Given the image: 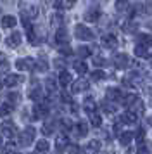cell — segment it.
Instances as JSON below:
<instances>
[{
    "mask_svg": "<svg viewBox=\"0 0 152 154\" xmlns=\"http://www.w3.org/2000/svg\"><path fill=\"white\" fill-rule=\"evenodd\" d=\"M0 130H2V135H4V137H7V139H11V140L17 135V126H16V123H12V121H4V123L0 125Z\"/></svg>",
    "mask_w": 152,
    "mask_h": 154,
    "instance_id": "cell-1",
    "label": "cell"
},
{
    "mask_svg": "<svg viewBox=\"0 0 152 154\" xmlns=\"http://www.w3.org/2000/svg\"><path fill=\"white\" fill-rule=\"evenodd\" d=\"M74 35H76V38H80V40H93V31L90 28H87L85 24H76Z\"/></svg>",
    "mask_w": 152,
    "mask_h": 154,
    "instance_id": "cell-2",
    "label": "cell"
},
{
    "mask_svg": "<svg viewBox=\"0 0 152 154\" xmlns=\"http://www.w3.org/2000/svg\"><path fill=\"white\" fill-rule=\"evenodd\" d=\"M33 139H35V128H33V126H26V128H24V132L21 133L19 144H21V146H24V147H28V146H31V144H33Z\"/></svg>",
    "mask_w": 152,
    "mask_h": 154,
    "instance_id": "cell-3",
    "label": "cell"
},
{
    "mask_svg": "<svg viewBox=\"0 0 152 154\" xmlns=\"http://www.w3.org/2000/svg\"><path fill=\"white\" fill-rule=\"evenodd\" d=\"M35 66H36V61L31 59V57H26V59H17L16 61V68L21 71H33Z\"/></svg>",
    "mask_w": 152,
    "mask_h": 154,
    "instance_id": "cell-4",
    "label": "cell"
},
{
    "mask_svg": "<svg viewBox=\"0 0 152 154\" xmlns=\"http://www.w3.org/2000/svg\"><path fill=\"white\" fill-rule=\"evenodd\" d=\"M47 114H48V106L47 104H43V102L35 104V107H33V118L35 119H41V118H45Z\"/></svg>",
    "mask_w": 152,
    "mask_h": 154,
    "instance_id": "cell-5",
    "label": "cell"
},
{
    "mask_svg": "<svg viewBox=\"0 0 152 154\" xmlns=\"http://www.w3.org/2000/svg\"><path fill=\"white\" fill-rule=\"evenodd\" d=\"M105 97H107V100H114V102H117V100H123V99H124L121 88H114V87L107 88V92H105Z\"/></svg>",
    "mask_w": 152,
    "mask_h": 154,
    "instance_id": "cell-6",
    "label": "cell"
},
{
    "mask_svg": "<svg viewBox=\"0 0 152 154\" xmlns=\"http://www.w3.org/2000/svg\"><path fill=\"white\" fill-rule=\"evenodd\" d=\"M128 64H130V59H128L126 54H116L114 56V66L117 69H126Z\"/></svg>",
    "mask_w": 152,
    "mask_h": 154,
    "instance_id": "cell-7",
    "label": "cell"
},
{
    "mask_svg": "<svg viewBox=\"0 0 152 154\" xmlns=\"http://www.w3.org/2000/svg\"><path fill=\"white\" fill-rule=\"evenodd\" d=\"M99 149H100V140L95 139V140H90L81 151H83V154H97L99 152Z\"/></svg>",
    "mask_w": 152,
    "mask_h": 154,
    "instance_id": "cell-8",
    "label": "cell"
},
{
    "mask_svg": "<svg viewBox=\"0 0 152 154\" xmlns=\"http://www.w3.org/2000/svg\"><path fill=\"white\" fill-rule=\"evenodd\" d=\"M102 45L105 47V49H111V50H114L117 47V38L114 35H104L102 36Z\"/></svg>",
    "mask_w": 152,
    "mask_h": 154,
    "instance_id": "cell-9",
    "label": "cell"
},
{
    "mask_svg": "<svg viewBox=\"0 0 152 154\" xmlns=\"http://www.w3.org/2000/svg\"><path fill=\"white\" fill-rule=\"evenodd\" d=\"M88 87H90V83L87 80H76L74 83L71 85V90H73V94H80V92L88 90Z\"/></svg>",
    "mask_w": 152,
    "mask_h": 154,
    "instance_id": "cell-10",
    "label": "cell"
},
{
    "mask_svg": "<svg viewBox=\"0 0 152 154\" xmlns=\"http://www.w3.org/2000/svg\"><path fill=\"white\" fill-rule=\"evenodd\" d=\"M119 121H121V123H126V125H133V123L138 121V114L133 112V111H126L123 116L119 118Z\"/></svg>",
    "mask_w": 152,
    "mask_h": 154,
    "instance_id": "cell-11",
    "label": "cell"
},
{
    "mask_svg": "<svg viewBox=\"0 0 152 154\" xmlns=\"http://www.w3.org/2000/svg\"><path fill=\"white\" fill-rule=\"evenodd\" d=\"M54 7L57 11H68L74 7V0H54Z\"/></svg>",
    "mask_w": 152,
    "mask_h": 154,
    "instance_id": "cell-12",
    "label": "cell"
},
{
    "mask_svg": "<svg viewBox=\"0 0 152 154\" xmlns=\"http://www.w3.org/2000/svg\"><path fill=\"white\" fill-rule=\"evenodd\" d=\"M7 45L11 47V49H16V47H19L21 43V33H17V31H14V33H11V35L7 36Z\"/></svg>",
    "mask_w": 152,
    "mask_h": 154,
    "instance_id": "cell-13",
    "label": "cell"
},
{
    "mask_svg": "<svg viewBox=\"0 0 152 154\" xmlns=\"http://www.w3.org/2000/svg\"><path fill=\"white\" fill-rule=\"evenodd\" d=\"M21 82H23V76H19V75H7V76L4 78V85H5V87H16V85H19Z\"/></svg>",
    "mask_w": 152,
    "mask_h": 154,
    "instance_id": "cell-14",
    "label": "cell"
},
{
    "mask_svg": "<svg viewBox=\"0 0 152 154\" xmlns=\"http://www.w3.org/2000/svg\"><path fill=\"white\" fill-rule=\"evenodd\" d=\"M137 42L138 45H144V47H152V35H149V33H140V35L137 36Z\"/></svg>",
    "mask_w": 152,
    "mask_h": 154,
    "instance_id": "cell-15",
    "label": "cell"
},
{
    "mask_svg": "<svg viewBox=\"0 0 152 154\" xmlns=\"http://www.w3.org/2000/svg\"><path fill=\"white\" fill-rule=\"evenodd\" d=\"M55 42H57V43H62V45H64V43L68 45L69 35H68V31H66L64 28H59V29H57V33H55Z\"/></svg>",
    "mask_w": 152,
    "mask_h": 154,
    "instance_id": "cell-16",
    "label": "cell"
},
{
    "mask_svg": "<svg viewBox=\"0 0 152 154\" xmlns=\"http://www.w3.org/2000/svg\"><path fill=\"white\" fill-rule=\"evenodd\" d=\"M0 24H2V28H14V26L17 24V19H16L14 16H4L2 21H0Z\"/></svg>",
    "mask_w": 152,
    "mask_h": 154,
    "instance_id": "cell-17",
    "label": "cell"
},
{
    "mask_svg": "<svg viewBox=\"0 0 152 154\" xmlns=\"http://www.w3.org/2000/svg\"><path fill=\"white\" fill-rule=\"evenodd\" d=\"M83 109L88 112V114H92V112H95L97 109V104H95V100L92 97H87L85 99V102H83Z\"/></svg>",
    "mask_w": 152,
    "mask_h": 154,
    "instance_id": "cell-18",
    "label": "cell"
},
{
    "mask_svg": "<svg viewBox=\"0 0 152 154\" xmlns=\"http://www.w3.org/2000/svg\"><path fill=\"white\" fill-rule=\"evenodd\" d=\"M74 130L80 137H87V133H88V125H87L85 121H78L74 125Z\"/></svg>",
    "mask_w": 152,
    "mask_h": 154,
    "instance_id": "cell-19",
    "label": "cell"
},
{
    "mask_svg": "<svg viewBox=\"0 0 152 154\" xmlns=\"http://www.w3.org/2000/svg\"><path fill=\"white\" fill-rule=\"evenodd\" d=\"M100 17V11L99 9H88V12H85V19L87 21H97Z\"/></svg>",
    "mask_w": 152,
    "mask_h": 154,
    "instance_id": "cell-20",
    "label": "cell"
},
{
    "mask_svg": "<svg viewBox=\"0 0 152 154\" xmlns=\"http://www.w3.org/2000/svg\"><path fill=\"white\" fill-rule=\"evenodd\" d=\"M133 133L131 132H124V133H119V142H121V146H130V142L133 140Z\"/></svg>",
    "mask_w": 152,
    "mask_h": 154,
    "instance_id": "cell-21",
    "label": "cell"
},
{
    "mask_svg": "<svg viewBox=\"0 0 152 154\" xmlns=\"http://www.w3.org/2000/svg\"><path fill=\"white\" fill-rule=\"evenodd\" d=\"M71 75H69L68 71H61V75H59V83L62 85V87H68V85H71Z\"/></svg>",
    "mask_w": 152,
    "mask_h": 154,
    "instance_id": "cell-22",
    "label": "cell"
},
{
    "mask_svg": "<svg viewBox=\"0 0 152 154\" xmlns=\"http://www.w3.org/2000/svg\"><path fill=\"white\" fill-rule=\"evenodd\" d=\"M130 111L137 112L138 116H140V114H144V104H142V100H140V99H137V100L130 106Z\"/></svg>",
    "mask_w": 152,
    "mask_h": 154,
    "instance_id": "cell-23",
    "label": "cell"
},
{
    "mask_svg": "<svg viewBox=\"0 0 152 154\" xmlns=\"http://www.w3.org/2000/svg\"><path fill=\"white\" fill-rule=\"evenodd\" d=\"M66 146H68V139H66L64 135H59V137L55 139V149L61 152V151H62V149H64Z\"/></svg>",
    "mask_w": 152,
    "mask_h": 154,
    "instance_id": "cell-24",
    "label": "cell"
},
{
    "mask_svg": "<svg viewBox=\"0 0 152 154\" xmlns=\"http://www.w3.org/2000/svg\"><path fill=\"white\" fill-rule=\"evenodd\" d=\"M28 95H29V99H33V100H38V102H40L41 100V88L40 87H33Z\"/></svg>",
    "mask_w": 152,
    "mask_h": 154,
    "instance_id": "cell-25",
    "label": "cell"
},
{
    "mask_svg": "<svg viewBox=\"0 0 152 154\" xmlns=\"http://www.w3.org/2000/svg\"><path fill=\"white\" fill-rule=\"evenodd\" d=\"M90 123H92V125L95 126V128H99V126L102 125V118H100V114H99L97 111L90 114Z\"/></svg>",
    "mask_w": 152,
    "mask_h": 154,
    "instance_id": "cell-26",
    "label": "cell"
},
{
    "mask_svg": "<svg viewBox=\"0 0 152 154\" xmlns=\"http://www.w3.org/2000/svg\"><path fill=\"white\" fill-rule=\"evenodd\" d=\"M48 151V142L47 140H38V142H36V152H40V154H45Z\"/></svg>",
    "mask_w": 152,
    "mask_h": 154,
    "instance_id": "cell-27",
    "label": "cell"
},
{
    "mask_svg": "<svg viewBox=\"0 0 152 154\" xmlns=\"http://www.w3.org/2000/svg\"><path fill=\"white\" fill-rule=\"evenodd\" d=\"M135 56H138V57H149V49L144 47V45H138V43H137V47H135Z\"/></svg>",
    "mask_w": 152,
    "mask_h": 154,
    "instance_id": "cell-28",
    "label": "cell"
},
{
    "mask_svg": "<svg viewBox=\"0 0 152 154\" xmlns=\"http://www.w3.org/2000/svg\"><path fill=\"white\" fill-rule=\"evenodd\" d=\"M74 69H76L78 75H85L88 68H87V64L83 63V61H76V63H74Z\"/></svg>",
    "mask_w": 152,
    "mask_h": 154,
    "instance_id": "cell-29",
    "label": "cell"
},
{
    "mask_svg": "<svg viewBox=\"0 0 152 154\" xmlns=\"http://www.w3.org/2000/svg\"><path fill=\"white\" fill-rule=\"evenodd\" d=\"M5 102H7V104H11V106L14 107V106L19 102V94H16V92L9 94V95H7V100H5Z\"/></svg>",
    "mask_w": 152,
    "mask_h": 154,
    "instance_id": "cell-30",
    "label": "cell"
},
{
    "mask_svg": "<svg viewBox=\"0 0 152 154\" xmlns=\"http://www.w3.org/2000/svg\"><path fill=\"white\" fill-rule=\"evenodd\" d=\"M102 109H104V112H105V114H112L116 107L111 104V100H107V99H105V100L102 102Z\"/></svg>",
    "mask_w": 152,
    "mask_h": 154,
    "instance_id": "cell-31",
    "label": "cell"
},
{
    "mask_svg": "<svg viewBox=\"0 0 152 154\" xmlns=\"http://www.w3.org/2000/svg\"><path fill=\"white\" fill-rule=\"evenodd\" d=\"M130 7V0H116V9L119 12H123Z\"/></svg>",
    "mask_w": 152,
    "mask_h": 154,
    "instance_id": "cell-32",
    "label": "cell"
},
{
    "mask_svg": "<svg viewBox=\"0 0 152 154\" xmlns=\"http://www.w3.org/2000/svg\"><path fill=\"white\" fill-rule=\"evenodd\" d=\"M11 111H12V106L11 104H7V102L0 104V116H7Z\"/></svg>",
    "mask_w": 152,
    "mask_h": 154,
    "instance_id": "cell-33",
    "label": "cell"
},
{
    "mask_svg": "<svg viewBox=\"0 0 152 154\" xmlns=\"http://www.w3.org/2000/svg\"><path fill=\"white\" fill-rule=\"evenodd\" d=\"M104 78H105V73H104L102 69H95L92 73V80H93V82H99V80H104Z\"/></svg>",
    "mask_w": 152,
    "mask_h": 154,
    "instance_id": "cell-34",
    "label": "cell"
},
{
    "mask_svg": "<svg viewBox=\"0 0 152 154\" xmlns=\"http://www.w3.org/2000/svg\"><path fill=\"white\" fill-rule=\"evenodd\" d=\"M54 123H45V125H43V128H41V133H43V135H50V133L54 132Z\"/></svg>",
    "mask_w": 152,
    "mask_h": 154,
    "instance_id": "cell-35",
    "label": "cell"
},
{
    "mask_svg": "<svg viewBox=\"0 0 152 154\" xmlns=\"http://www.w3.org/2000/svg\"><path fill=\"white\" fill-rule=\"evenodd\" d=\"M45 87H47V92H48V94L55 92V82L52 80V78H48L47 82H45Z\"/></svg>",
    "mask_w": 152,
    "mask_h": 154,
    "instance_id": "cell-36",
    "label": "cell"
},
{
    "mask_svg": "<svg viewBox=\"0 0 152 154\" xmlns=\"http://www.w3.org/2000/svg\"><path fill=\"white\" fill-rule=\"evenodd\" d=\"M14 149H16V146H14V142H12V144H9V146L4 147L0 154H14Z\"/></svg>",
    "mask_w": 152,
    "mask_h": 154,
    "instance_id": "cell-37",
    "label": "cell"
},
{
    "mask_svg": "<svg viewBox=\"0 0 152 154\" xmlns=\"http://www.w3.org/2000/svg\"><path fill=\"white\" fill-rule=\"evenodd\" d=\"M78 56L80 57H88L90 56V49L88 47H80V49H78Z\"/></svg>",
    "mask_w": 152,
    "mask_h": 154,
    "instance_id": "cell-38",
    "label": "cell"
},
{
    "mask_svg": "<svg viewBox=\"0 0 152 154\" xmlns=\"http://www.w3.org/2000/svg\"><path fill=\"white\" fill-rule=\"evenodd\" d=\"M36 68H38V71H47V69H48L47 63H45L43 59H40V61H36Z\"/></svg>",
    "mask_w": 152,
    "mask_h": 154,
    "instance_id": "cell-39",
    "label": "cell"
},
{
    "mask_svg": "<svg viewBox=\"0 0 152 154\" xmlns=\"http://www.w3.org/2000/svg\"><path fill=\"white\" fill-rule=\"evenodd\" d=\"M137 154H149V149H147V147H145V144H138Z\"/></svg>",
    "mask_w": 152,
    "mask_h": 154,
    "instance_id": "cell-40",
    "label": "cell"
},
{
    "mask_svg": "<svg viewBox=\"0 0 152 154\" xmlns=\"http://www.w3.org/2000/svg\"><path fill=\"white\" fill-rule=\"evenodd\" d=\"M68 152L69 154H80V147L78 146H68Z\"/></svg>",
    "mask_w": 152,
    "mask_h": 154,
    "instance_id": "cell-41",
    "label": "cell"
},
{
    "mask_svg": "<svg viewBox=\"0 0 152 154\" xmlns=\"http://www.w3.org/2000/svg\"><path fill=\"white\" fill-rule=\"evenodd\" d=\"M61 123H62V128H64V130H71V126H73L69 119H62Z\"/></svg>",
    "mask_w": 152,
    "mask_h": 154,
    "instance_id": "cell-42",
    "label": "cell"
},
{
    "mask_svg": "<svg viewBox=\"0 0 152 154\" xmlns=\"http://www.w3.org/2000/svg\"><path fill=\"white\" fill-rule=\"evenodd\" d=\"M59 52H61L62 56H69V54H71V49H69L68 45H66V47H62V49L59 50Z\"/></svg>",
    "mask_w": 152,
    "mask_h": 154,
    "instance_id": "cell-43",
    "label": "cell"
},
{
    "mask_svg": "<svg viewBox=\"0 0 152 154\" xmlns=\"http://www.w3.org/2000/svg\"><path fill=\"white\" fill-rule=\"evenodd\" d=\"M7 64V57H5V54H2V52H0V68H2V66H5Z\"/></svg>",
    "mask_w": 152,
    "mask_h": 154,
    "instance_id": "cell-44",
    "label": "cell"
},
{
    "mask_svg": "<svg viewBox=\"0 0 152 154\" xmlns=\"http://www.w3.org/2000/svg\"><path fill=\"white\" fill-rule=\"evenodd\" d=\"M93 63H95L97 66H100V64H102L104 61H102V59H100V57H95V59H93Z\"/></svg>",
    "mask_w": 152,
    "mask_h": 154,
    "instance_id": "cell-45",
    "label": "cell"
},
{
    "mask_svg": "<svg viewBox=\"0 0 152 154\" xmlns=\"http://www.w3.org/2000/svg\"><path fill=\"white\" fill-rule=\"evenodd\" d=\"M2 144H4V139H2V135H0V149H2Z\"/></svg>",
    "mask_w": 152,
    "mask_h": 154,
    "instance_id": "cell-46",
    "label": "cell"
},
{
    "mask_svg": "<svg viewBox=\"0 0 152 154\" xmlns=\"http://www.w3.org/2000/svg\"><path fill=\"white\" fill-rule=\"evenodd\" d=\"M149 63H150V64H152V56H149Z\"/></svg>",
    "mask_w": 152,
    "mask_h": 154,
    "instance_id": "cell-47",
    "label": "cell"
},
{
    "mask_svg": "<svg viewBox=\"0 0 152 154\" xmlns=\"http://www.w3.org/2000/svg\"><path fill=\"white\" fill-rule=\"evenodd\" d=\"M0 88H2V82H0Z\"/></svg>",
    "mask_w": 152,
    "mask_h": 154,
    "instance_id": "cell-48",
    "label": "cell"
}]
</instances>
